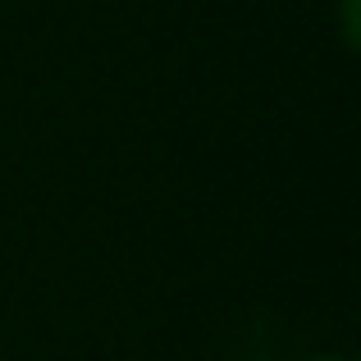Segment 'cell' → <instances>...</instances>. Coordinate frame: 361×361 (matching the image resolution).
Masks as SVG:
<instances>
[{
	"label": "cell",
	"instance_id": "1",
	"mask_svg": "<svg viewBox=\"0 0 361 361\" xmlns=\"http://www.w3.org/2000/svg\"><path fill=\"white\" fill-rule=\"evenodd\" d=\"M325 361H334V357H325Z\"/></svg>",
	"mask_w": 361,
	"mask_h": 361
}]
</instances>
